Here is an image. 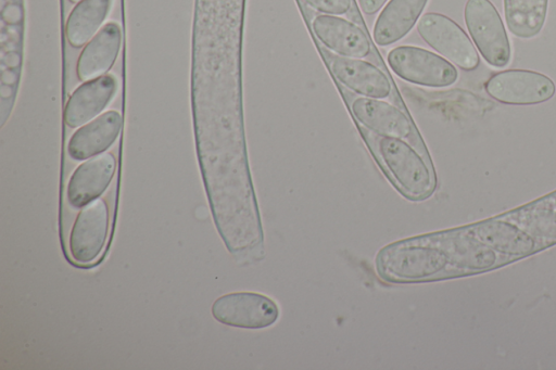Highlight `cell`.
Returning <instances> with one entry per match:
<instances>
[{
	"instance_id": "6da1fadb",
	"label": "cell",
	"mask_w": 556,
	"mask_h": 370,
	"mask_svg": "<svg viewBox=\"0 0 556 370\" xmlns=\"http://www.w3.org/2000/svg\"><path fill=\"white\" fill-rule=\"evenodd\" d=\"M365 140L386 170L392 183L410 201L429 197L437 179L428 155L417 150L406 139L365 135Z\"/></svg>"
},
{
	"instance_id": "7a4b0ae2",
	"label": "cell",
	"mask_w": 556,
	"mask_h": 370,
	"mask_svg": "<svg viewBox=\"0 0 556 370\" xmlns=\"http://www.w3.org/2000/svg\"><path fill=\"white\" fill-rule=\"evenodd\" d=\"M464 18L469 35L484 61L496 68L511 59V47L503 20L490 0H467Z\"/></svg>"
},
{
	"instance_id": "3957f363",
	"label": "cell",
	"mask_w": 556,
	"mask_h": 370,
	"mask_svg": "<svg viewBox=\"0 0 556 370\" xmlns=\"http://www.w3.org/2000/svg\"><path fill=\"white\" fill-rule=\"evenodd\" d=\"M387 62L392 72L410 84L445 88L456 82L457 68L445 58L416 46L391 49Z\"/></svg>"
},
{
	"instance_id": "277c9868",
	"label": "cell",
	"mask_w": 556,
	"mask_h": 370,
	"mask_svg": "<svg viewBox=\"0 0 556 370\" xmlns=\"http://www.w3.org/2000/svg\"><path fill=\"white\" fill-rule=\"evenodd\" d=\"M421 39L459 68L471 72L480 64L479 54L466 31L448 16L428 12L416 24Z\"/></svg>"
},
{
	"instance_id": "5b68a950",
	"label": "cell",
	"mask_w": 556,
	"mask_h": 370,
	"mask_svg": "<svg viewBox=\"0 0 556 370\" xmlns=\"http://www.w3.org/2000/svg\"><path fill=\"white\" fill-rule=\"evenodd\" d=\"M484 89L492 99L508 105L540 104L556 93L551 77L530 69L497 72L485 81Z\"/></svg>"
},
{
	"instance_id": "8992f818",
	"label": "cell",
	"mask_w": 556,
	"mask_h": 370,
	"mask_svg": "<svg viewBox=\"0 0 556 370\" xmlns=\"http://www.w3.org/2000/svg\"><path fill=\"white\" fill-rule=\"evenodd\" d=\"M212 315L215 320L229 327L260 330L277 321L279 308L264 294L233 292L214 301Z\"/></svg>"
},
{
	"instance_id": "52a82bcc",
	"label": "cell",
	"mask_w": 556,
	"mask_h": 370,
	"mask_svg": "<svg viewBox=\"0 0 556 370\" xmlns=\"http://www.w3.org/2000/svg\"><path fill=\"white\" fill-rule=\"evenodd\" d=\"M110 212L106 202L97 199L84 206L76 216L70 233V254L78 265L97 260L106 242Z\"/></svg>"
},
{
	"instance_id": "ba28073f",
	"label": "cell",
	"mask_w": 556,
	"mask_h": 370,
	"mask_svg": "<svg viewBox=\"0 0 556 370\" xmlns=\"http://www.w3.org/2000/svg\"><path fill=\"white\" fill-rule=\"evenodd\" d=\"M351 110L357 123L374 136L407 140L414 135L415 129L409 117L382 99L356 98Z\"/></svg>"
},
{
	"instance_id": "9c48e42d",
	"label": "cell",
	"mask_w": 556,
	"mask_h": 370,
	"mask_svg": "<svg viewBox=\"0 0 556 370\" xmlns=\"http://www.w3.org/2000/svg\"><path fill=\"white\" fill-rule=\"evenodd\" d=\"M312 29L317 39L338 55L363 59L371 51L366 33L340 15L319 14L314 17Z\"/></svg>"
},
{
	"instance_id": "30bf717a",
	"label": "cell",
	"mask_w": 556,
	"mask_h": 370,
	"mask_svg": "<svg viewBox=\"0 0 556 370\" xmlns=\"http://www.w3.org/2000/svg\"><path fill=\"white\" fill-rule=\"evenodd\" d=\"M328 64L334 77L361 97L383 100L391 94L392 86L387 75L368 61L331 55Z\"/></svg>"
},
{
	"instance_id": "8fae6325",
	"label": "cell",
	"mask_w": 556,
	"mask_h": 370,
	"mask_svg": "<svg viewBox=\"0 0 556 370\" xmlns=\"http://www.w3.org/2000/svg\"><path fill=\"white\" fill-rule=\"evenodd\" d=\"M116 168L112 153H102L81 165L73 173L66 189V199L73 208H83L97 200L111 183Z\"/></svg>"
},
{
	"instance_id": "7c38bea8",
	"label": "cell",
	"mask_w": 556,
	"mask_h": 370,
	"mask_svg": "<svg viewBox=\"0 0 556 370\" xmlns=\"http://www.w3.org/2000/svg\"><path fill=\"white\" fill-rule=\"evenodd\" d=\"M117 90L113 75H104L86 81L70 97L64 110L65 124L75 128L101 113Z\"/></svg>"
},
{
	"instance_id": "4fadbf2b",
	"label": "cell",
	"mask_w": 556,
	"mask_h": 370,
	"mask_svg": "<svg viewBox=\"0 0 556 370\" xmlns=\"http://www.w3.org/2000/svg\"><path fill=\"white\" fill-rule=\"evenodd\" d=\"M122 128V116L108 111L76 130L67 145L68 155L84 161L108 150L116 140Z\"/></svg>"
},
{
	"instance_id": "5bb4252c",
	"label": "cell",
	"mask_w": 556,
	"mask_h": 370,
	"mask_svg": "<svg viewBox=\"0 0 556 370\" xmlns=\"http://www.w3.org/2000/svg\"><path fill=\"white\" fill-rule=\"evenodd\" d=\"M429 0H390L372 28L376 44L387 47L404 38L417 24Z\"/></svg>"
},
{
	"instance_id": "9a60e30c",
	"label": "cell",
	"mask_w": 556,
	"mask_h": 370,
	"mask_svg": "<svg viewBox=\"0 0 556 370\" xmlns=\"http://www.w3.org/2000/svg\"><path fill=\"white\" fill-rule=\"evenodd\" d=\"M121 27L115 22L104 25L83 49L77 62L80 80H91L106 73L114 64L121 48Z\"/></svg>"
},
{
	"instance_id": "2e32d148",
	"label": "cell",
	"mask_w": 556,
	"mask_h": 370,
	"mask_svg": "<svg viewBox=\"0 0 556 370\" xmlns=\"http://www.w3.org/2000/svg\"><path fill=\"white\" fill-rule=\"evenodd\" d=\"M468 231L493 251L508 256H522L533 252L535 247L531 234L503 220L481 224Z\"/></svg>"
},
{
	"instance_id": "e0dca14e",
	"label": "cell",
	"mask_w": 556,
	"mask_h": 370,
	"mask_svg": "<svg viewBox=\"0 0 556 370\" xmlns=\"http://www.w3.org/2000/svg\"><path fill=\"white\" fill-rule=\"evenodd\" d=\"M112 5V0H81L70 13L65 35L75 48L85 44L101 27Z\"/></svg>"
},
{
	"instance_id": "ac0fdd59",
	"label": "cell",
	"mask_w": 556,
	"mask_h": 370,
	"mask_svg": "<svg viewBox=\"0 0 556 370\" xmlns=\"http://www.w3.org/2000/svg\"><path fill=\"white\" fill-rule=\"evenodd\" d=\"M516 219L522 225L523 230L531 235L556 239V209L554 208L527 209Z\"/></svg>"
},
{
	"instance_id": "d6986e66",
	"label": "cell",
	"mask_w": 556,
	"mask_h": 370,
	"mask_svg": "<svg viewBox=\"0 0 556 370\" xmlns=\"http://www.w3.org/2000/svg\"><path fill=\"white\" fill-rule=\"evenodd\" d=\"M314 10L323 14L342 15L350 11L351 0H305Z\"/></svg>"
},
{
	"instance_id": "ffe728a7",
	"label": "cell",
	"mask_w": 556,
	"mask_h": 370,
	"mask_svg": "<svg viewBox=\"0 0 556 370\" xmlns=\"http://www.w3.org/2000/svg\"><path fill=\"white\" fill-rule=\"evenodd\" d=\"M361 11L366 15H374L386 4L387 0H357Z\"/></svg>"
},
{
	"instance_id": "44dd1931",
	"label": "cell",
	"mask_w": 556,
	"mask_h": 370,
	"mask_svg": "<svg viewBox=\"0 0 556 370\" xmlns=\"http://www.w3.org/2000/svg\"><path fill=\"white\" fill-rule=\"evenodd\" d=\"M554 206H555V208H556V195H555V197H554Z\"/></svg>"
},
{
	"instance_id": "7402d4cb",
	"label": "cell",
	"mask_w": 556,
	"mask_h": 370,
	"mask_svg": "<svg viewBox=\"0 0 556 370\" xmlns=\"http://www.w3.org/2000/svg\"><path fill=\"white\" fill-rule=\"evenodd\" d=\"M70 1H71V2H79V1H81V0H70Z\"/></svg>"
}]
</instances>
